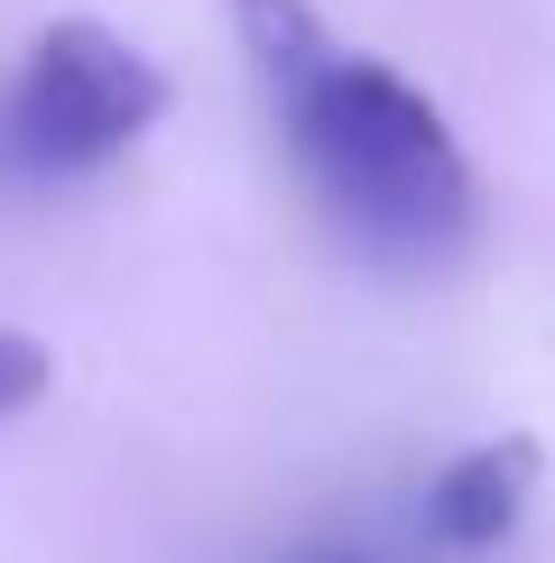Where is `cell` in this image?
I'll return each instance as SVG.
<instances>
[{
  "label": "cell",
  "mask_w": 555,
  "mask_h": 563,
  "mask_svg": "<svg viewBox=\"0 0 555 563\" xmlns=\"http://www.w3.org/2000/svg\"><path fill=\"white\" fill-rule=\"evenodd\" d=\"M167 121V75L102 19H56L29 37L19 75L0 84V167L10 176H102Z\"/></svg>",
  "instance_id": "obj_2"
},
{
  "label": "cell",
  "mask_w": 555,
  "mask_h": 563,
  "mask_svg": "<svg viewBox=\"0 0 555 563\" xmlns=\"http://www.w3.org/2000/svg\"><path fill=\"white\" fill-rule=\"evenodd\" d=\"M527 489H537V443H527V434L472 443V453H454L445 472H435V489H426V527L445 536V545L481 554V545H500V536L519 527Z\"/></svg>",
  "instance_id": "obj_3"
},
{
  "label": "cell",
  "mask_w": 555,
  "mask_h": 563,
  "mask_svg": "<svg viewBox=\"0 0 555 563\" xmlns=\"http://www.w3.org/2000/svg\"><path fill=\"white\" fill-rule=\"evenodd\" d=\"M46 388H56V361H46L29 333H10V323H0V426H10V416H29Z\"/></svg>",
  "instance_id": "obj_4"
},
{
  "label": "cell",
  "mask_w": 555,
  "mask_h": 563,
  "mask_svg": "<svg viewBox=\"0 0 555 563\" xmlns=\"http://www.w3.org/2000/svg\"><path fill=\"white\" fill-rule=\"evenodd\" d=\"M231 29L324 222L389 268L463 260L481 231V185L445 111L389 56L342 46L315 0H231Z\"/></svg>",
  "instance_id": "obj_1"
},
{
  "label": "cell",
  "mask_w": 555,
  "mask_h": 563,
  "mask_svg": "<svg viewBox=\"0 0 555 563\" xmlns=\"http://www.w3.org/2000/svg\"><path fill=\"white\" fill-rule=\"evenodd\" d=\"M342 563H352V554H342Z\"/></svg>",
  "instance_id": "obj_5"
}]
</instances>
